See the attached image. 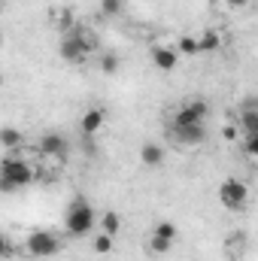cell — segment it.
I'll return each mask as SVG.
<instances>
[{
	"label": "cell",
	"mask_w": 258,
	"mask_h": 261,
	"mask_svg": "<svg viewBox=\"0 0 258 261\" xmlns=\"http://www.w3.org/2000/svg\"><path fill=\"white\" fill-rule=\"evenodd\" d=\"M0 146H3V152H18L24 146V134L12 125H3L0 128Z\"/></svg>",
	"instance_id": "obj_16"
},
{
	"label": "cell",
	"mask_w": 258,
	"mask_h": 261,
	"mask_svg": "<svg viewBox=\"0 0 258 261\" xmlns=\"http://www.w3.org/2000/svg\"><path fill=\"white\" fill-rule=\"evenodd\" d=\"M173 49H176L179 58H197V37L194 34H183Z\"/></svg>",
	"instance_id": "obj_18"
},
{
	"label": "cell",
	"mask_w": 258,
	"mask_h": 261,
	"mask_svg": "<svg viewBox=\"0 0 258 261\" xmlns=\"http://www.w3.org/2000/svg\"><path fill=\"white\" fill-rule=\"evenodd\" d=\"M152 234H155V237H164V240H173V243H176V237H179V228H176L173 222H167V219H164V222H155V225H152Z\"/></svg>",
	"instance_id": "obj_20"
},
{
	"label": "cell",
	"mask_w": 258,
	"mask_h": 261,
	"mask_svg": "<svg viewBox=\"0 0 258 261\" xmlns=\"http://www.w3.org/2000/svg\"><path fill=\"white\" fill-rule=\"evenodd\" d=\"M15 255V246H12V240L0 231V258H12Z\"/></svg>",
	"instance_id": "obj_25"
},
{
	"label": "cell",
	"mask_w": 258,
	"mask_h": 261,
	"mask_svg": "<svg viewBox=\"0 0 258 261\" xmlns=\"http://www.w3.org/2000/svg\"><path fill=\"white\" fill-rule=\"evenodd\" d=\"M94 228H97V213H94V206H91L82 195H76L73 203L67 206V213H64V234L70 240H79V237L94 234Z\"/></svg>",
	"instance_id": "obj_3"
},
{
	"label": "cell",
	"mask_w": 258,
	"mask_h": 261,
	"mask_svg": "<svg viewBox=\"0 0 258 261\" xmlns=\"http://www.w3.org/2000/svg\"><path fill=\"white\" fill-rule=\"evenodd\" d=\"M100 73H107V76L119 73V55L116 52H104L100 55Z\"/></svg>",
	"instance_id": "obj_21"
},
{
	"label": "cell",
	"mask_w": 258,
	"mask_h": 261,
	"mask_svg": "<svg viewBox=\"0 0 258 261\" xmlns=\"http://www.w3.org/2000/svg\"><path fill=\"white\" fill-rule=\"evenodd\" d=\"M237 128L243 137H252L258 134V100L255 97H246L240 103V113H237Z\"/></svg>",
	"instance_id": "obj_9"
},
{
	"label": "cell",
	"mask_w": 258,
	"mask_h": 261,
	"mask_svg": "<svg viewBox=\"0 0 258 261\" xmlns=\"http://www.w3.org/2000/svg\"><path fill=\"white\" fill-rule=\"evenodd\" d=\"M0 46H3V31H0Z\"/></svg>",
	"instance_id": "obj_27"
},
{
	"label": "cell",
	"mask_w": 258,
	"mask_h": 261,
	"mask_svg": "<svg viewBox=\"0 0 258 261\" xmlns=\"http://www.w3.org/2000/svg\"><path fill=\"white\" fill-rule=\"evenodd\" d=\"M100 12L104 15H122L125 12V3L122 0H100Z\"/></svg>",
	"instance_id": "obj_23"
},
{
	"label": "cell",
	"mask_w": 258,
	"mask_h": 261,
	"mask_svg": "<svg viewBox=\"0 0 258 261\" xmlns=\"http://www.w3.org/2000/svg\"><path fill=\"white\" fill-rule=\"evenodd\" d=\"M210 116H213L210 100H203V97H189V100H183V103L170 113L167 122H173V125H207Z\"/></svg>",
	"instance_id": "obj_5"
},
{
	"label": "cell",
	"mask_w": 258,
	"mask_h": 261,
	"mask_svg": "<svg viewBox=\"0 0 258 261\" xmlns=\"http://www.w3.org/2000/svg\"><path fill=\"white\" fill-rule=\"evenodd\" d=\"M240 149H243L246 158H255L258 155V134H252V137H240Z\"/></svg>",
	"instance_id": "obj_22"
},
{
	"label": "cell",
	"mask_w": 258,
	"mask_h": 261,
	"mask_svg": "<svg viewBox=\"0 0 258 261\" xmlns=\"http://www.w3.org/2000/svg\"><path fill=\"white\" fill-rule=\"evenodd\" d=\"M31 182H37V167L18 152H6L0 158V192H18Z\"/></svg>",
	"instance_id": "obj_2"
},
{
	"label": "cell",
	"mask_w": 258,
	"mask_h": 261,
	"mask_svg": "<svg viewBox=\"0 0 258 261\" xmlns=\"http://www.w3.org/2000/svg\"><path fill=\"white\" fill-rule=\"evenodd\" d=\"M49 21L58 34H70L79 21H76V9L73 6H52L49 9Z\"/></svg>",
	"instance_id": "obj_11"
},
{
	"label": "cell",
	"mask_w": 258,
	"mask_h": 261,
	"mask_svg": "<svg viewBox=\"0 0 258 261\" xmlns=\"http://www.w3.org/2000/svg\"><path fill=\"white\" fill-rule=\"evenodd\" d=\"M146 249H149V255H167L170 249H173V240H164V237H155V234H149V240H146Z\"/></svg>",
	"instance_id": "obj_19"
},
{
	"label": "cell",
	"mask_w": 258,
	"mask_h": 261,
	"mask_svg": "<svg viewBox=\"0 0 258 261\" xmlns=\"http://www.w3.org/2000/svg\"><path fill=\"white\" fill-rule=\"evenodd\" d=\"M94 52H97V37H94L88 28L76 24L70 34H61V43H58V55L64 58L67 64H73V67L85 64V61H88Z\"/></svg>",
	"instance_id": "obj_1"
},
{
	"label": "cell",
	"mask_w": 258,
	"mask_h": 261,
	"mask_svg": "<svg viewBox=\"0 0 258 261\" xmlns=\"http://www.w3.org/2000/svg\"><path fill=\"white\" fill-rule=\"evenodd\" d=\"M104 122H107V110H104V107H88V110L82 113V119H79L82 137H94L97 130L104 128Z\"/></svg>",
	"instance_id": "obj_12"
},
{
	"label": "cell",
	"mask_w": 258,
	"mask_h": 261,
	"mask_svg": "<svg viewBox=\"0 0 258 261\" xmlns=\"http://www.w3.org/2000/svg\"><path fill=\"white\" fill-rule=\"evenodd\" d=\"M0 88H3V76H0Z\"/></svg>",
	"instance_id": "obj_28"
},
{
	"label": "cell",
	"mask_w": 258,
	"mask_h": 261,
	"mask_svg": "<svg viewBox=\"0 0 258 261\" xmlns=\"http://www.w3.org/2000/svg\"><path fill=\"white\" fill-rule=\"evenodd\" d=\"M61 249H64V237H61L58 231L40 228V231H31V234L24 237V252L34 255V258H52V255H58Z\"/></svg>",
	"instance_id": "obj_4"
},
{
	"label": "cell",
	"mask_w": 258,
	"mask_h": 261,
	"mask_svg": "<svg viewBox=\"0 0 258 261\" xmlns=\"http://www.w3.org/2000/svg\"><path fill=\"white\" fill-rule=\"evenodd\" d=\"M94 231L110 234V237H119V231H122V216H119L116 210H104V213L97 216V228H94Z\"/></svg>",
	"instance_id": "obj_14"
},
{
	"label": "cell",
	"mask_w": 258,
	"mask_h": 261,
	"mask_svg": "<svg viewBox=\"0 0 258 261\" xmlns=\"http://www.w3.org/2000/svg\"><path fill=\"white\" fill-rule=\"evenodd\" d=\"M240 137H243V134H240V128H237V122H234V125L228 122V125L222 128V140H225V143H240Z\"/></svg>",
	"instance_id": "obj_24"
},
{
	"label": "cell",
	"mask_w": 258,
	"mask_h": 261,
	"mask_svg": "<svg viewBox=\"0 0 258 261\" xmlns=\"http://www.w3.org/2000/svg\"><path fill=\"white\" fill-rule=\"evenodd\" d=\"M149 58H152L155 70H161V73H170V70H176V67H179V55H176V49H173V46H152Z\"/></svg>",
	"instance_id": "obj_10"
},
{
	"label": "cell",
	"mask_w": 258,
	"mask_h": 261,
	"mask_svg": "<svg viewBox=\"0 0 258 261\" xmlns=\"http://www.w3.org/2000/svg\"><path fill=\"white\" fill-rule=\"evenodd\" d=\"M113 249H116V237L100 234V231L91 234V252H94V255H110Z\"/></svg>",
	"instance_id": "obj_17"
},
{
	"label": "cell",
	"mask_w": 258,
	"mask_h": 261,
	"mask_svg": "<svg viewBox=\"0 0 258 261\" xmlns=\"http://www.w3.org/2000/svg\"><path fill=\"white\" fill-rule=\"evenodd\" d=\"M194 37H197V55H207V52H219L222 49V34L213 31V28H207V31H200Z\"/></svg>",
	"instance_id": "obj_15"
},
{
	"label": "cell",
	"mask_w": 258,
	"mask_h": 261,
	"mask_svg": "<svg viewBox=\"0 0 258 261\" xmlns=\"http://www.w3.org/2000/svg\"><path fill=\"white\" fill-rule=\"evenodd\" d=\"M167 137L179 146H200L207 140V125H173V122H167Z\"/></svg>",
	"instance_id": "obj_8"
},
{
	"label": "cell",
	"mask_w": 258,
	"mask_h": 261,
	"mask_svg": "<svg viewBox=\"0 0 258 261\" xmlns=\"http://www.w3.org/2000/svg\"><path fill=\"white\" fill-rule=\"evenodd\" d=\"M219 203L225 210H234V213L246 210V203H249V186L243 179H237V176L222 179V186H219Z\"/></svg>",
	"instance_id": "obj_6"
},
{
	"label": "cell",
	"mask_w": 258,
	"mask_h": 261,
	"mask_svg": "<svg viewBox=\"0 0 258 261\" xmlns=\"http://www.w3.org/2000/svg\"><path fill=\"white\" fill-rule=\"evenodd\" d=\"M37 152H40V158L67 161V155H70V140H67L61 130H46V134H40V140H37Z\"/></svg>",
	"instance_id": "obj_7"
},
{
	"label": "cell",
	"mask_w": 258,
	"mask_h": 261,
	"mask_svg": "<svg viewBox=\"0 0 258 261\" xmlns=\"http://www.w3.org/2000/svg\"><path fill=\"white\" fill-rule=\"evenodd\" d=\"M225 3V9H246V6H252V0H222Z\"/></svg>",
	"instance_id": "obj_26"
},
{
	"label": "cell",
	"mask_w": 258,
	"mask_h": 261,
	"mask_svg": "<svg viewBox=\"0 0 258 261\" xmlns=\"http://www.w3.org/2000/svg\"><path fill=\"white\" fill-rule=\"evenodd\" d=\"M137 155H140V164L149 167V170H155V167L164 164V149H161V143H155V140H146Z\"/></svg>",
	"instance_id": "obj_13"
}]
</instances>
